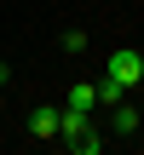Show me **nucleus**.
<instances>
[{
	"label": "nucleus",
	"instance_id": "nucleus-5",
	"mask_svg": "<svg viewBox=\"0 0 144 155\" xmlns=\"http://www.w3.org/2000/svg\"><path fill=\"white\" fill-rule=\"evenodd\" d=\"M92 104H98V98H92V86H87V81H75V86H69V109H87V115H92Z\"/></svg>",
	"mask_w": 144,
	"mask_h": 155
},
{
	"label": "nucleus",
	"instance_id": "nucleus-2",
	"mask_svg": "<svg viewBox=\"0 0 144 155\" xmlns=\"http://www.w3.org/2000/svg\"><path fill=\"white\" fill-rule=\"evenodd\" d=\"M29 132L35 138H58V109H35L29 115Z\"/></svg>",
	"mask_w": 144,
	"mask_h": 155
},
{
	"label": "nucleus",
	"instance_id": "nucleus-4",
	"mask_svg": "<svg viewBox=\"0 0 144 155\" xmlns=\"http://www.w3.org/2000/svg\"><path fill=\"white\" fill-rule=\"evenodd\" d=\"M110 121H115V132H133L139 127V109H127V98H121V104H110Z\"/></svg>",
	"mask_w": 144,
	"mask_h": 155
},
{
	"label": "nucleus",
	"instance_id": "nucleus-3",
	"mask_svg": "<svg viewBox=\"0 0 144 155\" xmlns=\"http://www.w3.org/2000/svg\"><path fill=\"white\" fill-rule=\"evenodd\" d=\"M92 98H98V104H104V109H110V104H121V98H127V86H121V81H110V75H104V81H98V86H92Z\"/></svg>",
	"mask_w": 144,
	"mask_h": 155
},
{
	"label": "nucleus",
	"instance_id": "nucleus-6",
	"mask_svg": "<svg viewBox=\"0 0 144 155\" xmlns=\"http://www.w3.org/2000/svg\"><path fill=\"white\" fill-rule=\"evenodd\" d=\"M6 81H12V69H6V63H0V86H6Z\"/></svg>",
	"mask_w": 144,
	"mask_h": 155
},
{
	"label": "nucleus",
	"instance_id": "nucleus-1",
	"mask_svg": "<svg viewBox=\"0 0 144 155\" xmlns=\"http://www.w3.org/2000/svg\"><path fill=\"white\" fill-rule=\"evenodd\" d=\"M110 81H121V86H139L144 81V58L133 52V46H121V52H110V69H104Z\"/></svg>",
	"mask_w": 144,
	"mask_h": 155
}]
</instances>
